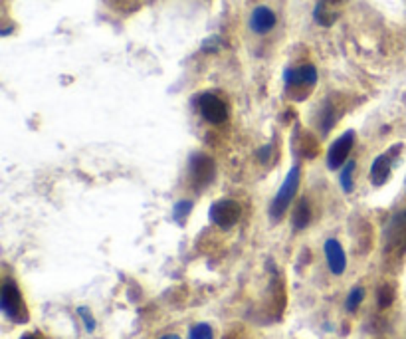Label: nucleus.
Instances as JSON below:
<instances>
[{
    "label": "nucleus",
    "instance_id": "nucleus-1",
    "mask_svg": "<svg viewBox=\"0 0 406 339\" xmlns=\"http://www.w3.org/2000/svg\"><path fill=\"white\" fill-rule=\"evenodd\" d=\"M0 309L10 322H28V307L24 304V298H22L20 288H18L14 280H4V284H2V289H0Z\"/></svg>",
    "mask_w": 406,
    "mask_h": 339
},
{
    "label": "nucleus",
    "instance_id": "nucleus-2",
    "mask_svg": "<svg viewBox=\"0 0 406 339\" xmlns=\"http://www.w3.org/2000/svg\"><path fill=\"white\" fill-rule=\"evenodd\" d=\"M300 179H302V169L300 167H291L288 173L286 181L282 183V187L278 190V195L273 197V201L270 204V219L273 222L282 221L286 210L289 208V204L293 201V197L297 195L300 188Z\"/></svg>",
    "mask_w": 406,
    "mask_h": 339
},
{
    "label": "nucleus",
    "instance_id": "nucleus-3",
    "mask_svg": "<svg viewBox=\"0 0 406 339\" xmlns=\"http://www.w3.org/2000/svg\"><path fill=\"white\" fill-rule=\"evenodd\" d=\"M216 175V165L214 161L204 155V153H194L188 161V177H190V185L194 188L208 187L214 181Z\"/></svg>",
    "mask_w": 406,
    "mask_h": 339
},
{
    "label": "nucleus",
    "instance_id": "nucleus-4",
    "mask_svg": "<svg viewBox=\"0 0 406 339\" xmlns=\"http://www.w3.org/2000/svg\"><path fill=\"white\" fill-rule=\"evenodd\" d=\"M196 107H199V113L203 116V119H206L208 123L212 125H221L228 119V107L226 103L222 102L218 96L206 91V94H201L196 96Z\"/></svg>",
    "mask_w": 406,
    "mask_h": 339
},
{
    "label": "nucleus",
    "instance_id": "nucleus-5",
    "mask_svg": "<svg viewBox=\"0 0 406 339\" xmlns=\"http://www.w3.org/2000/svg\"><path fill=\"white\" fill-rule=\"evenodd\" d=\"M242 217V208L232 199H221L210 206V221L224 230L232 228Z\"/></svg>",
    "mask_w": 406,
    "mask_h": 339
},
{
    "label": "nucleus",
    "instance_id": "nucleus-6",
    "mask_svg": "<svg viewBox=\"0 0 406 339\" xmlns=\"http://www.w3.org/2000/svg\"><path fill=\"white\" fill-rule=\"evenodd\" d=\"M353 143H355V131H345L337 141H333V145L327 151V167L331 171L339 169L347 161L349 153L353 149Z\"/></svg>",
    "mask_w": 406,
    "mask_h": 339
},
{
    "label": "nucleus",
    "instance_id": "nucleus-7",
    "mask_svg": "<svg viewBox=\"0 0 406 339\" xmlns=\"http://www.w3.org/2000/svg\"><path fill=\"white\" fill-rule=\"evenodd\" d=\"M284 82L289 89L293 87H311L317 84V69L311 64H305L300 68H288L284 72Z\"/></svg>",
    "mask_w": 406,
    "mask_h": 339
},
{
    "label": "nucleus",
    "instance_id": "nucleus-8",
    "mask_svg": "<svg viewBox=\"0 0 406 339\" xmlns=\"http://www.w3.org/2000/svg\"><path fill=\"white\" fill-rule=\"evenodd\" d=\"M325 250V260H327V266H329V272L333 276H341L345 268H347V254L341 246V242L335 240V238H329L323 246Z\"/></svg>",
    "mask_w": 406,
    "mask_h": 339
},
{
    "label": "nucleus",
    "instance_id": "nucleus-9",
    "mask_svg": "<svg viewBox=\"0 0 406 339\" xmlns=\"http://www.w3.org/2000/svg\"><path fill=\"white\" fill-rule=\"evenodd\" d=\"M396 147H398V145H394V149H392L390 153L379 155V157L372 161V167H371L372 185L381 187V185H385V183L389 181L390 171H392V155L396 153Z\"/></svg>",
    "mask_w": 406,
    "mask_h": 339
},
{
    "label": "nucleus",
    "instance_id": "nucleus-10",
    "mask_svg": "<svg viewBox=\"0 0 406 339\" xmlns=\"http://www.w3.org/2000/svg\"><path fill=\"white\" fill-rule=\"evenodd\" d=\"M275 14L268 6H258L250 17V28L256 34H268L275 26Z\"/></svg>",
    "mask_w": 406,
    "mask_h": 339
},
{
    "label": "nucleus",
    "instance_id": "nucleus-11",
    "mask_svg": "<svg viewBox=\"0 0 406 339\" xmlns=\"http://www.w3.org/2000/svg\"><path fill=\"white\" fill-rule=\"evenodd\" d=\"M313 18L319 26H333V22L339 18V12L333 8V0H319L315 4V10H313Z\"/></svg>",
    "mask_w": 406,
    "mask_h": 339
},
{
    "label": "nucleus",
    "instance_id": "nucleus-12",
    "mask_svg": "<svg viewBox=\"0 0 406 339\" xmlns=\"http://www.w3.org/2000/svg\"><path fill=\"white\" fill-rule=\"evenodd\" d=\"M291 222H293V228L295 230H304L307 228V224L311 222V206L307 203V199H302L295 210H293V217H291Z\"/></svg>",
    "mask_w": 406,
    "mask_h": 339
},
{
    "label": "nucleus",
    "instance_id": "nucleus-13",
    "mask_svg": "<svg viewBox=\"0 0 406 339\" xmlns=\"http://www.w3.org/2000/svg\"><path fill=\"white\" fill-rule=\"evenodd\" d=\"M355 169H357L355 161H349V163L345 165V169L341 171V179H339V183H341V188H343L347 195H349V193H353V188H355V183H353Z\"/></svg>",
    "mask_w": 406,
    "mask_h": 339
},
{
    "label": "nucleus",
    "instance_id": "nucleus-14",
    "mask_svg": "<svg viewBox=\"0 0 406 339\" xmlns=\"http://www.w3.org/2000/svg\"><path fill=\"white\" fill-rule=\"evenodd\" d=\"M363 300H365V288H361V286H355V288L349 292V296H347V302H345V309H347L349 314H355L357 309H359V305L363 304Z\"/></svg>",
    "mask_w": 406,
    "mask_h": 339
},
{
    "label": "nucleus",
    "instance_id": "nucleus-15",
    "mask_svg": "<svg viewBox=\"0 0 406 339\" xmlns=\"http://www.w3.org/2000/svg\"><path fill=\"white\" fill-rule=\"evenodd\" d=\"M190 210H192V203L190 201H179V203L174 204V208H172V219H174V222H179V224H185L186 217L190 215Z\"/></svg>",
    "mask_w": 406,
    "mask_h": 339
},
{
    "label": "nucleus",
    "instance_id": "nucleus-16",
    "mask_svg": "<svg viewBox=\"0 0 406 339\" xmlns=\"http://www.w3.org/2000/svg\"><path fill=\"white\" fill-rule=\"evenodd\" d=\"M392 302H394V289H392V286H389V284L381 286L379 292H376V304H379V307L385 309V307H389Z\"/></svg>",
    "mask_w": 406,
    "mask_h": 339
},
{
    "label": "nucleus",
    "instance_id": "nucleus-17",
    "mask_svg": "<svg viewBox=\"0 0 406 339\" xmlns=\"http://www.w3.org/2000/svg\"><path fill=\"white\" fill-rule=\"evenodd\" d=\"M188 339H214V331L208 323H196L190 333H188Z\"/></svg>",
    "mask_w": 406,
    "mask_h": 339
},
{
    "label": "nucleus",
    "instance_id": "nucleus-18",
    "mask_svg": "<svg viewBox=\"0 0 406 339\" xmlns=\"http://www.w3.org/2000/svg\"><path fill=\"white\" fill-rule=\"evenodd\" d=\"M322 133H329V129L333 127V123H335V109H333V105H323V111H322Z\"/></svg>",
    "mask_w": 406,
    "mask_h": 339
},
{
    "label": "nucleus",
    "instance_id": "nucleus-19",
    "mask_svg": "<svg viewBox=\"0 0 406 339\" xmlns=\"http://www.w3.org/2000/svg\"><path fill=\"white\" fill-rule=\"evenodd\" d=\"M78 316L82 318V322L85 323V329L91 333L93 329H95V318L91 316V311H89V307H85V305H82V307H78Z\"/></svg>",
    "mask_w": 406,
    "mask_h": 339
},
{
    "label": "nucleus",
    "instance_id": "nucleus-20",
    "mask_svg": "<svg viewBox=\"0 0 406 339\" xmlns=\"http://www.w3.org/2000/svg\"><path fill=\"white\" fill-rule=\"evenodd\" d=\"M271 151V147L270 145H266V147H264V149H262V151L258 153V155H260V159H262V163H268V153Z\"/></svg>",
    "mask_w": 406,
    "mask_h": 339
},
{
    "label": "nucleus",
    "instance_id": "nucleus-21",
    "mask_svg": "<svg viewBox=\"0 0 406 339\" xmlns=\"http://www.w3.org/2000/svg\"><path fill=\"white\" fill-rule=\"evenodd\" d=\"M159 339H181L179 336H174V333H167V336H163V338Z\"/></svg>",
    "mask_w": 406,
    "mask_h": 339
},
{
    "label": "nucleus",
    "instance_id": "nucleus-22",
    "mask_svg": "<svg viewBox=\"0 0 406 339\" xmlns=\"http://www.w3.org/2000/svg\"><path fill=\"white\" fill-rule=\"evenodd\" d=\"M20 339H40L38 336H34V333H26V336H22Z\"/></svg>",
    "mask_w": 406,
    "mask_h": 339
}]
</instances>
